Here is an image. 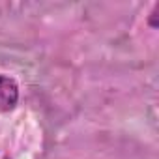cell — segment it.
Listing matches in <instances>:
<instances>
[{"mask_svg": "<svg viewBox=\"0 0 159 159\" xmlns=\"http://www.w3.org/2000/svg\"><path fill=\"white\" fill-rule=\"evenodd\" d=\"M4 159H10V155H4Z\"/></svg>", "mask_w": 159, "mask_h": 159, "instance_id": "cell-3", "label": "cell"}, {"mask_svg": "<svg viewBox=\"0 0 159 159\" xmlns=\"http://www.w3.org/2000/svg\"><path fill=\"white\" fill-rule=\"evenodd\" d=\"M19 101V86L17 81L10 75L0 73V111L10 112L15 109Z\"/></svg>", "mask_w": 159, "mask_h": 159, "instance_id": "cell-1", "label": "cell"}, {"mask_svg": "<svg viewBox=\"0 0 159 159\" xmlns=\"http://www.w3.org/2000/svg\"><path fill=\"white\" fill-rule=\"evenodd\" d=\"M157 13H159V4H155L153 11L150 13V19H148V25H150L152 28H157V26H159V23H157V17H159V15H157Z\"/></svg>", "mask_w": 159, "mask_h": 159, "instance_id": "cell-2", "label": "cell"}]
</instances>
